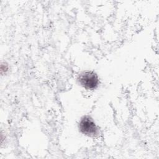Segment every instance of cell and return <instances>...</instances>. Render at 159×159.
I'll use <instances>...</instances> for the list:
<instances>
[{"mask_svg": "<svg viewBox=\"0 0 159 159\" xmlns=\"http://www.w3.org/2000/svg\"><path fill=\"white\" fill-rule=\"evenodd\" d=\"M78 81L84 88L88 90L96 89L99 83L98 75L93 71H85L81 73L78 76Z\"/></svg>", "mask_w": 159, "mask_h": 159, "instance_id": "1", "label": "cell"}, {"mask_svg": "<svg viewBox=\"0 0 159 159\" xmlns=\"http://www.w3.org/2000/svg\"><path fill=\"white\" fill-rule=\"evenodd\" d=\"M78 127L80 131L89 137L96 136L99 132L94 120L89 116H84L80 120Z\"/></svg>", "mask_w": 159, "mask_h": 159, "instance_id": "2", "label": "cell"}, {"mask_svg": "<svg viewBox=\"0 0 159 159\" xmlns=\"http://www.w3.org/2000/svg\"><path fill=\"white\" fill-rule=\"evenodd\" d=\"M8 70V65L6 63H1V73H6Z\"/></svg>", "mask_w": 159, "mask_h": 159, "instance_id": "3", "label": "cell"}]
</instances>
